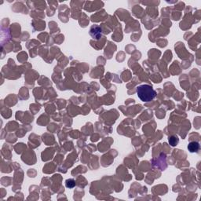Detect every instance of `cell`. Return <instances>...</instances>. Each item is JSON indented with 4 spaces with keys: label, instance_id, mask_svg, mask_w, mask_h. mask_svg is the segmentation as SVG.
<instances>
[{
    "label": "cell",
    "instance_id": "cell-3",
    "mask_svg": "<svg viewBox=\"0 0 201 201\" xmlns=\"http://www.w3.org/2000/svg\"><path fill=\"white\" fill-rule=\"evenodd\" d=\"M188 149L190 153H197L200 149V144L197 142H191L188 145Z\"/></svg>",
    "mask_w": 201,
    "mask_h": 201
},
{
    "label": "cell",
    "instance_id": "cell-2",
    "mask_svg": "<svg viewBox=\"0 0 201 201\" xmlns=\"http://www.w3.org/2000/svg\"><path fill=\"white\" fill-rule=\"evenodd\" d=\"M90 36L95 39H98L102 36V29L99 26L94 25L90 28Z\"/></svg>",
    "mask_w": 201,
    "mask_h": 201
},
{
    "label": "cell",
    "instance_id": "cell-4",
    "mask_svg": "<svg viewBox=\"0 0 201 201\" xmlns=\"http://www.w3.org/2000/svg\"><path fill=\"white\" fill-rule=\"evenodd\" d=\"M178 142H179V140H178V137H176V136H171L169 138V143L171 146H176L178 144Z\"/></svg>",
    "mask_w": 201,
    "mask_h": 201
},
{
    "label": "cell",
    "instance_id": "cell-5",
    "mask_svg": "<svg viewBox=\"0 0 201 201\" xmlns=\"http://www.w3.org/2000/svg\"><path fill=\"white\" fill-rule=\"evenodd\" d=\"M65 185L66 187L68 188H74V187L76 186V182H75L74 179H72V178L67 179V180L65 181Z\"/></svg>",
    "mask_w": 201,
    "mask_h": 201
},
{
    "label": "cell",
    "instance_id": "cell-1",
    "mask_svg": "<svg viewBox=\"0 0 201 201\" xmlns=\"http://www.w3.org/2000/svg\"><path fill=\"white\" fill-rule=\"evenodd\" d=\"M137 94L138 97L144 102H149L156 96V92L149 85H141L137 88Z\"/></svg>",
    "mask_w": 201,
    "mask_h": 201
}]
</instances>
